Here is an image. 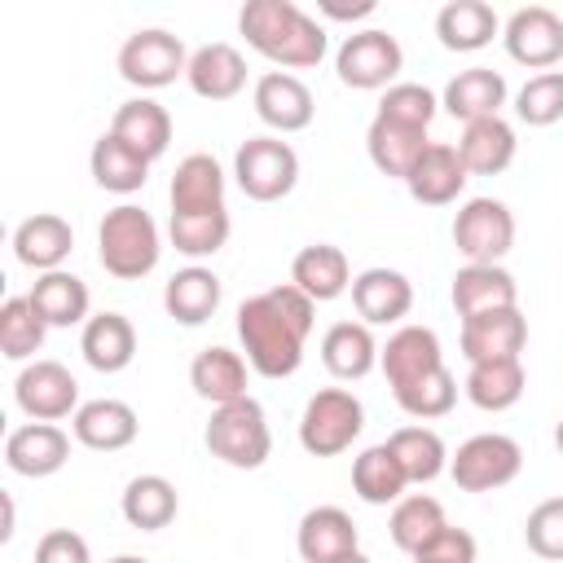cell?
<instances>
[{"mask_svg":"<svg viewBox=\"0 0 563 563\" xmlns=\"http://www.w3.org/2000/svg\"><path fill=\"white\" fill-rule=\"evenodd\" d=\"M238 26H242L246 44L277 66L308 70L325 57V31L290 0H251L238 13Z\"/></svg>","mask_w":563,"mask_h":563,"instance_id":"obj_1","label":"cell"},{"mask_svg":"<svg viewBox=\"0 0 563 563\" xmlns=\"http://www.w3.org/2000/svg\"><path fill=\"white\" fill-rule=\"evenodd\" d=\"M238 339L260 378H290L303 361V330L273 303V295H251L238 308Z\"/></svg>","mask_w":563,"mask_h":563,"instance_id":"obj_2","label":"cell"},{"mask_svg":"<svg viewBox=\"0 0 563 563\" xmlns=\"http://www.w3.org/2000/svg\"><path fill=\"white\" fill-rule=\"evenodd\" d=\"M158 224L150 220V211L141 207H114L106 211L101 229H97V255L101 268L119 282H136L158 264Z\"/></svg>","mask_w":563,"mask_h":563,"instance_id":"obj_3","label":"cell"},{"mask_svg":"<svg viewBox=\"0 0 563 563\" xmlns=\"http://www.w3.org/2000/svg\"><path fill=\"white\" fill-rule=\"evenodd\" d=\"M207 449H211V457H220L224 466H238V471L264 466L273 453V431H268L260 400L242 396V400L216 405V413L207 422Z\"/></svg>","mask_w":563,"mask_h":563,"instance_id":"obj_4","label":"cell"},{"mask_svg":"<svg viewBox=\"0 0 563 563\" xmlns=\"http://www.w3.org/2000/svg\"><path fill=\"white\" fill-rule=\"evenodd\" d=\"M365 427V409L352 391L343 387H325L317 391L308 405H303V418H299V444L312 453V457H334L343 449H352V440L361 435Z\"/></svg>","mask_w":563,"mask_h":563,"instance_id":"obj_5","label":"cell"},{"mask_svg":"<svg viewBox=\"0 0 563 563\" xmlns=\"http://www.w3.org/2000/svg\"><path fill=\"white\" fill-rule=\"evenodd\" d=\"M233 176H238V185H242L246 198L277 202L299 180V154L286 141H277V136H251L238 150V158H233Z\"/></svg>","mask_w":563,"mask_h":563,"instance_id":"obj_6","label":"cell"},{"mask_svg":"<svg viewBox=\"0 0 563 563\" xmlns=\"http://www.w3.org/2000/svg\"><path fill=\"white\" fill-rule=\"evenodd\" d=\"M523 466V449L510 435H471L457 457L449 462V475L462 493H493L506 488Z\"/></svg>","mask_w":563,"mask_h":563,"instance_id":"obj_7","label":"cell"},{"mask_svg":"<svg viewBox=\"0 0 563 563\" xmlns=\"http://www.w3.org/2000/svg\"><path fill=\"white\" fill-rule=\"evenodd\" d=\"M189 70V53L172 31H136L119 48V75L132 88H167Z\"/></svg>","mask_w":563,"mask_h":563,"instance_id":"obj_8","label":"cell"},{"mask_svg":"<svg viewBox=\"0 0 563 563\" xmlns=\"http://www.w3.org/2000/svg\"><path fill=\"white\" fill-rule=\"evenodd\" d=\"M453 246L466 264H497L515 246V216L497 198H471L453 220Z\"/></svg>","mask_w":563,"mask_h":563,"instance_id":"obj_9","label":"cell"},{"mask_svg":"<svg viewBox=\"0 0 563 563\" xmlns=\"http://www.w3.org/2000/svg\"><path fill=\"white\" fill-rule=\"evenodd\" d=\"M405 66V53L396 44V35L387 31H356L343 40L339 57H334V70L347 88H387Z\"/></svg>","mask_w":563,"mask_h":563,"instance_id":"obj_10","label":"cell"},{"mask_svg":"<svg viewBox=\"0 0 563 563\" xmlns=\"http://www.w3.org/2000/svg\"><path fill=\"white\" fill-rule=\"evenodd\" d=\"M13 396H18V409H22L26 418H35V422H57V418H66V413L75 409L79 383H75V374H70L66 365H57V361H35V365H26V369L18 374Z\"/></svg>","mask_w":563,"mask_h":563,"instance_id":"obj_11","label":"cell"},{"mask_svg":"<svg viewBox=\"0 0 563 563\" xmlns=\"http://www.w3.org/2000/svg\"><path fill=\"white\" fill-rule=\"evenodd\" d=\"M506 53L519 66L545 70L563 57V18L545 4H528L506 22Z\"/></svg>","mask_w":563,"mask_h":563,"instance_id":"obj_12","label":"cell"},{"mask_svg":"<svg viewBox=\"0 0 563 563\" xmlns=\"http://www.w3.org/2000/svg\"><path fill=\"white\" fill-rule=\"evenodd\" d=\"M523 343H528V321H523L519 308H493V312H479V317L462 321V356L471 365L519 356Z\"/></svg>","mask_w":563,"mask_h":563,"instance_id":"obj_13","label":"cell"},{"mask_svg":"<svg viewBox=\"0 0 563 563\" xmlns=\"http://www.w3.org/2000/svg\"><path fill=\"white\" fill-rule=\"evenodd\" d=\"M70 457V435L53 422H26L18 431H9L4 440V462L9 471L26 475V479H40V475H53L62 471Z\"/></svg>","mask_w":563,"mask_h":563,"instance_id":"obj_14","label":"cell"},{"mask_svg":"<svg viewBox=\"0 0 563 563\" xmlns=\"http://www.w3.org/2000/svg\"><path fill=\"white\" fill-rule=\"evenodd\" d=\"M255 114L277 132H303L317 114V101L303 79H295L286 70H268L255 84Z\"/></svg>","mask_w":563,"mask_h":563,"instance_id":"obj_15","label":"cell"},{"mask_svg":"<svg viewBox=\"0 0 563 563\" xmlns=\"http://www.w3.org/2000/svg\"><path fill=\"white\" fill-rule=\"evenodd\" d=\"M466 180H471V172H466L457 145H440V141H431L427 154H422V158L413 163V172L405 176L413 202H427V207L453 202V198L466 189Z\"/></svg>","mask_w":563,"mask_h":563,"instance_id":"obj_16","label":"cell"},{"mask_svg":"<svg viewBox=\"0 0 563 563\" xmlns=\"http://www.w3.org/2000/svg\"><path fill=\"white\" fill-rule=\"evenodd\" d=\"M352 308L365 325H391L413 308V286L396 268H365L352 282Z\"/></svg>","mask_w":563,"mask_h":563,"instance_id":"obj_17","label":"cell"},{"mask_svg":"<svg viewBox=\"0 0 563 563\" xmlns=\"http://www.w3.org/2000/svg\"><path fill=\"white\" fill-rule=\"evenodd\" d=\"M453 308L462 321L493 308H519V286L501 264H466L453 277Z\"/></svg>","mask_w":563,"mask_h":563,"instance_id":"obj_18","label":"cell"},{"mask_svg":"<svg viewBox=\"0 0 563 563\" xmlns=\"http://www.w3.org/2000/svg\"><path fill=\"white\" fill-rule=\"evenodd\" d=\"M79 352L92 369L101 374H119L132 365L136 356V330L123 312H97L84 321V334H79Z\"/></svg>","mask_w":563,"mask_h":563,"instance_id":"obj_19","label":"cell"},{"mask_svg":"<svg viewBox=\"0 0 563 563\" xmlns=\"http://www.w3.org/2000/svg\"><path fill=\"white\" fill-rule=\"evenodd\" d=\"M378 361H383V374H387L391 391L444 365V361H440V339H435V330H427V325H400V330L387 339V347L378 352Z\"/></svg>","mask_w":563,"mask_h":563,"instance_id":"obj_20","label":"cell"},{"mask_svg":"<svg viewBox=\"0 0 563 563\" xmlns=\"http://www.w3.org/2000/svg\"><path fill=\"white\" fill-rule=\"evenodd\" d=\"M136 431H141L136 409L123 400H88L75 409V440L84 449L114 453V449H128L136 440Z\"/></svg>","mask_w":563,"mask_h":563,"instance_id":"obj_21","label":"cell"},{"mask_svg":"<svg viewBox=\"0 0 563 563\" xmlns=\"http://www.w3.org/2000/svg\"><path fill=\"white\" fill-rule=\"evenodd\" d=\"M295 545H299V559L303 563H334V559H343V554L356 550V523L339 506H317V510H308L299 519Z\"/></svg>","mask_w":563,"mask_h":563,"instance_id":"obj_22","label":"cell"},{"mask_svg":"<svg viewBox=\"0 0 563 563\" xmlns=\"http://www.w3.org/2000/svg\"><path fill=\"white\" fill-rule=\"evenodd\" d=\"M167 194H172V216L224 211V172L211 154H189V158H180Z\"/></svg>","mask_w":563,"mask_h":563,"instance_id":"obj_23","label":"cell"},{"mask_svg":"<svg viewBox=\"0 0 563 563\" xmlns=\"http://www.w3.org/2000/svg\"><path fill=\"white\" fill-rule=\"evenodd\" d=\"M70 246H75V229L53 211L26 216L13 233V255L26 268H40V273H57V264L70 255Z\"/></svg>","mask_w":563,"mask_h":563,"instance_id":"obj_24","label":"cell"},{"mask_svg":"<svg viewBox=\"0 0 563 563\" xmlns=\"http://www.w3.org/2000/svg\"><path fill=\"white\" fill-rule=\"evenodd\" d=\"M290 286H299L312 303H325V299H339L347 286H352V268H347V255L330 242H312L295 255L290 264Z\"/></svg>","mask_w":563,"mask_h":563,"instance_id":"obj_25","label":"cell"},{"mask_svg":"<svg viewBox=\"0 0 563 563\" xmlns=\"http://www.w3.org/2000/svg\"><path fill=\"white\" fill-rule=\"evenodd\" d=\"M189 88L207 101H229L246 88V62L233 44H207L189 57V70H185Z\"/></svg>","mask_w":563,"mask_h":563,"instance_id":"obj_26","label":"cell"},{"mask_svg":"<svg viewBox=\"0 0 563 563\" xmlns=\"http://www.w3.org/2000/svg\"><path fill=\"white\" fill-rule=\"evenodd\" d=\"M427 132L422 128H405V123H391V119H378L369 123L365 132V150H369V163L383 172V176H396L405 180L413 172V163L427 154Z\"/></svg>","mask_w":563,"mask_h":563,"instance_id":"obj_27","label":"cell"},{"mask_svg":"<svg viewBox=\"0 0 563 563\" xmlns=\"http://www.w3.org/2000/svg\"><path fill=\"white\" fill-rule=\"evenodd\" d=\"M457 154H462L471 176H497L515 163V128L501 114L475 119V123H466V132L457 141Z\"/></svg>","mask_w":563,"mask_h":563,"instance_id":"obj_28","label":"cell"},{"mask_svg":"<svg viewBox=\"0 0 563 563\" xmlns=\"http://www.w3.org/2000/svg\"><path fill=\"white\" fill-rule=\"evenodd\" d=\"M110 132H114L123 145H132L141 158L154 163V158L167 150V141H172V114H167L158 101L136 97V101H123V106L114 110Z\"/></svg>","mask_w":563,"mask_h":563,"instance_id":"obj_29","label":"cell"},{"mask_svg":"<svg viewBox=\"0 0 563 563\" xmlns=\"http://www.w3.org/2000/svg\"><path fill=\"white\" fill-rule=\"evenodd\" d=\"M501 106H506V79L488 66H471L457 79H449V88H444V110L462 123L493 119Z\"/></svg>","mask_w":563,"mask_h":563,"instance_id":"obj_30","label":"cell"},{"mask_svg":"<svg viewBox=\"0 0 563 563\" xmlns=\"http://www.w3.org/2000/svg\"><path fill=\"white\" fill-rule=\"evenodd\" d=\"M321 361L334 378H365L378 361V343L365 321H339L321 339Z\"/></svg>","mask_w":563,"mask_h":563,"instance_id":"obj_31","label":"cell"},{"mask_svg":"<svg viewBox=\"0 0 563 563\" xmlns=\"http://www.w3.org/2000/svg\"><path fill=\"white\" fill-rule=\"evenodd\" d=\"M189 383L202 400L211 405H229L246 396V361L229 347H202L189 365Z\"/></svg>","mask_w":563,"mask_h":563,"instance_id":"obj_32","label":"cell"},{"mask_svg":"<svg viewBox=\"0 0 563 563\" xmlns=\"http://www.w3.org/2000/svg\"><path fill=\"white\" fill-rule=\"evenodd\" d=\"M523 387H528V374H523L519 356L479 361V365H471V374H466V396H471V405L484 409V413H501V409L519 405Z\"/></svg>","mask_w":563,"mask_h":563,"instance_id":"obj_33","label":"cell"},{"mask_svg":"<svg viewBox=\"0 0 563 563\" xmlns=\"http://www.w3.org/2000/svg\"><path fill=\"white\" fill-rule=\"evenodd\" d=\"M435 35L444 48L453 53H475L484 44H493L497 35V13L484 0H453L435 13Z\"/></svg>","mask_w":563,"mask_h":563,"instance_id":"obj_34","label":"cell"},{"mask_svg":"<svg viewBox=\"0 0 563 563\" xmlns=\"http://www.w3.org/2000/svg\"><path fill=\"white\" fill-rule=\"evenodd\" d=\"M163 308L180 325H202L220 308V277L211 268H180L163 290Z\"/></svg>","mask_w":563,"mask_h":563,"instance_id":"obj_35","label":"cell"},{"mask_svg":"<svg viewBox=\"0 0 563 563\" xmlns=\"http://www.w3.org/2000/svg\"><path fill=\"white\" fill-rule=\"evenodd\" d=\"M31 308L40 312L44 325H79L88 321V286L75 273H44L31 286Z\"/></svg>","mask_w":563,"mask_h":563,"instance_id":"obj_36","label":"cell"},{"mask_svg":"<svg viewBox=\"0 0 563 563\" xmlns=\"http://www.w3.org/2000/svg\"><path fill=\"white\" fill-rule=\"evenodd\" d=\"M88 167H92V180L110 194H136L145 180H150V158H141L132 145H123L114 132H106L92 154H88Z\"/></svg>","mask_w":563,"mask_h":563,"instance_id":"obj_37","label":"cell"},{"mask_svg":"<svg viewBox=\"0 0 563 563\" xmlns=\"http://www.w3.org/2000/svg\"><path fill=\"white\" fill-rule=\"evenodd\" d=\"M352 488H356L361 501L387 506V501H400V493L409 488V479H405L396 453H391L387 444H374V449H365V453L352 462Z\"/></svg>","mask_w":563,"mask_h":563,"instance_id":"obj_38","label":"cell"},{"mask_svg":"<svg viewBox=\"0 0 563 563\" xmlns=\"http://www.w3.org/2000/svg\"><path fill=\"white\" fill-rule=\"evenodd\" d=\"M123 519L141 532H158L176 519V488L163 479V475H136L128 488H123Z\"/></svg>","mask_w":563,"mask_h":563,"instance_id":"obj_39","label":"cell"},{"mask_svg":"<svg viewBox=\"0 0 563 563\" xmlns=\"http://www.w3.org/2000/svg\"><path fill=\"white\" fill-rule=\"evenodd\" d=\"M444 506L427 493H413V497H400L396 510H391V541L405 550V554H418L427 550L440 532H444Z\"/></svg>","mask_w":563,"mask_h":563,"instance_id":"obj_40","label":"cell"},{"mask_svg":"<svg viewBox=\"0 0 563 563\" xmlns=\"http://www.w3.org/2000/svg\"><path fill=\"white\" fill-rule=\"evenodd\" d=\"M387 449L396 453V462H400V471H405L409 484H431L444 471V457H449L444 453V440L435 431H427V427H400L387 440Z\"/></svg>","mask_w":563,"mask_h":563,"instance_id":"obj_41","label":"cell"},{"mask_svg":"<svg viewBox=\"0 0 563 563\" xmlns=\"http://www.w3.org/2000/svg\"><path fill=\"white\" fill-rule=\"evenodd\" d=\"M229 211H194V216H172L167 233H172V246L180 255H216L224 242H229Z\"/></svg>","mask_w":563,"mask_h":563,"instance_id":"obj_42","label":"cell"},{"mask_svg":"<svg viewBox=\"0 0 563 563\" xmlns=\"http://www.w3.org/2000/svg\"><path fill=\"white\" fill-rule=\"evenodd\" d=\"M44 330L48 325L40 321V312L31 308V299H4L0 303V352L9 361L35 356L40 343H44Z\"/></svg>","mask_w":563,"mask_h":563,"instance_id":"obj_43","label":"cell"},{"mask_svg":"<svg viewBox=\"0 0 563 563\" xmlns=\"http://www.w3.org/2000/svg\"><path fill=\"white\" fill-rule=\"evenodd\" d=\"M453 400H457V383H453V374L444 365L422 374V378H413V383H405V387H396V405L409 418H444L453 409Z\"/></svg>","mask_w":563,"mask_h":563,"instance_id":"obj_44","label":"cell"},{"mask_svg":"<svg viewBox=\"0 0 563 563\" xmlns=\"http://www.w3.org/2000/svg\"><path fill=\"white\" fill-rule=\"evenodd\" d=\"M519 119L528 128H550L563 119V70H541L532 75L523 88H519V101H515Z\"/></svg>","mask_w":563,"mask_h":563,"instance_id":"obj_45","label":"cell"},{"mask_svg":"<svg viewBox=\"0 0 563 563\" xmlns=\"http://www.w3.org/2000/svg\"><path fill=\"white\" fill-rule=\"evenodd\" d=\"M378 119H391V123H405V128H431L435 119V97L431 88L422 84H391L378 101Z\"/></svg>","mask_w":563,"mask_h":563,"instance_id":"obj_46","label":"cell"},{"mask_svg":"<svg viewBox=\"0 0 563 563\" xmlns=\"http://www.w3.org/2000/svg\"><path fill=\"white\" fill-rule=\"evenodd\" d=\"M523 541L537 559H550V563H563V497H550L541 501L528 523H523Z\"/></svg>","mask_w":563,"mask_h":563,"instance_id":"obj_47","label":"cell"},{"mask_svg":"<svg viewBox=\"0 0 563 563\" xmlns=\"http://www.w3.org/2000/svg\"><path fill=\"white\" fill-rule=\"evenodd\" d=\"M475 537L466 528H444L427 550L413 554V563H475Z\"/></svg>","mask_w":563,"mask_h":563,"instance_id":"obj_48","label":"cell"},{"mask_svg":"<svg viewBox=\"0 0 563 563\" xmlns=\"http://www.w3.org/2000/svg\"><path fill=\"white\" fill-rule=\"evenodd\" d=\"M35 563H92V554H88V541H84L79 532H70V528H53V532L40 537V545H35Z\"/></svg>","mask_w":563,"mask_h":563,"instance_id":"obj_49","label":"cell"},{"mask_svg":"<svg viewBox=\"0 0 563 563\" xmlns=\"http://www.w3.org/2000/svg\"><path fill=\"white\" fill-rule=\"evenodd\" d=\"M321 13L334 18V22H356V18H369V13H374V0H352V4H343V0H321Z\"/></svg>","mask_w":563,"mask_h":563,"instance_id":"obj_50","label":"cell"},{"mask_svg":"<svg viewBox=\"0 0 563 563\" xmlns=\"http://www.w3.org/2000/svg\"><path fill=\"white\" fill-rule=\"evenodd\" d=\"M334 563H369L361 550H352V554H343V559H334Z\"/></svg>","mask_w":563,"mask_h":563,"instance_id":"obj_51","label":"cell"},{"mask_svg":"<svg viewBox=\"0 0 563 563\" xmlns=\"http://www.w3.org/2000/svg\"><path fill=\"white\" fill-rule=\"evenodd\" d=\"M110 563H150V559H136V554H119V559H110Z\"/></svg>","mask_w":563,"mask_h":563,"instance_id":"obj_52","label":"cell"},{"mask_svg":"<svg viewBox=\"0 0 563 563\" xmlns=\"http://www.w3.org/2000/svg\"><path fill=\"white\" fill-rule=\"evenodd\" d=\"M554 449H559V453H563V422H559V427H554Z\"/></svg>","mask_w":563,"mask_h":563,"instance_id":"obj_53","label":"cell"}]
</instances>
